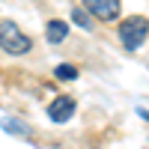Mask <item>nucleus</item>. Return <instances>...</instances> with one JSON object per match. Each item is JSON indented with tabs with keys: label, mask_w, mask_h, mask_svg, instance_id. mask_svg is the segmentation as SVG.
<instances>
[{
	"label": "nucleus",
	"mask_w": 149,
	"mask_h": 149,
	"mask_svg": "<svg viewBox=\"0 0 149 149\" xmlns=\"http://www.w3.org/2000/svg\"><path fill=\"white\" fill-rule=\"evenodd\" d=\"M0 48H3L6 54H12V57H21V54L33 51V39L15 21H0Z\"/></svg>",
	"instance_id": "1"
},
{
	"label": "nucleus",
	"mask_w": 149,
	"mask_h": 149,
	"mask_svg": "<svg viewBox=\"0 0 149 149\" xmlns=\"http://www.w3.org/2000/svg\"><path fill=\"white\" fill-rule=\"evenodd\" d=\"M116 36H119V42H122L125 51H137V48L146 42V36H149V21L143 15H131L125 21H119Z\"/></svg>",
	"instance_id": "2"
},
{
	"label": "nucleus",
	"mask_w": 149,
	"mask_h": 149,
	"mask_svg": "<svg viewBox=\"0 0 149 149\" xmlns=\"http://www.w3.org/2000/svg\"><path fill=\"white\" fill-rule=\"evenodd\" d=\"M81 6L98 21H116L122 12V0H84Z\"/></svg>",
	"instance_id": "3"
},
{
	"label": "nucleus",
	"mask_w": 149,
	"mask_h": 149,
	"mask_svg": "<svg viewBox=\"0 0 149 149\" xmlns=\"http://www.w3.org/2000/svg\"><path fill=\"white\" fill-rule=\"evenodd\" d=\"M74 98L72 95H57L51 104H48V116H51V122H57V125H63V122H69L72 119V113H74Z\"/></svg>",
	"instance_id": "4"
},
{
	"label": "nucleus",
	"mask_w": 149,
	"mask_h": 149,
	"mask_svg": "<svg viewBox=\"0 0 149 149\" xmlns=\"http://www.w3.org/2000/svg\"><path fill=\"white\" fill-rule=\"evenodd\" d=\"M66 36H69V24L63 18H51V21L45 24V39L51 42V45H60Z\"/></svg>",
	"instance_id": "5"
},
{
	"label": "nucleus",
	"mask_w": 149,
	"mask_h": 149,
	"mask_svg": "<svg viewBox=\"0 0 149 149\" xmlns=\"http://www.w3.org/2000/svg\"><path fill=\"white\" fill-rule=\"evenodd\" d=\"M0 128L9 131V134H15V137H33V128L27 125V122L15 119V116H3L0 119Z\"/></svg>",
	"instance_id": "6"
},
{
	"label": "nucleus",
	"mask_w": 149,
	"mask_h": 149,
	"mask_svg": "<svg viewBox=\"0 0 149 149\" xmlns=\"http://www.w3.org/2000/svg\"><path fill=\"white\" fill-rule=\"evenodd\" d=\"M72 21L78 24L81 30H86V33L93 30V18H90V12H86L84 6H72Z\"/></svg>",
	"instance_id": "7"
},
{
	"label": "nucleus",
	"mask_w": 149,
	"mask_h": 149,
	"mask_svg": "<svg viewBox=\"0 0 149 149\" xmlns=\"http://www.w3.org/2000/svg\"><path fill=\"white\" fill-rule=\"evenodd\" d=\"M54 78H57V81H74V78H78V66L60 63V66L54 69Z\"/></svg>",
	"instance_id": "8"
},
{
	"label": "nucleus",
	"mask_w": 149,
	"mask_h": 149,
	"mask_svg": "<svg viewBox=\"0 0 149 149\" xmlns=\"http://www.w3.org/2000/svg\"><path fill=\"white\" fill-rule=\"evenodd\" d=\"M137 116H140V119H146V122H149V110H143V107H137Z\"/></svg>",
	"instance_id": "9"
}]
</instances>
